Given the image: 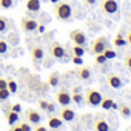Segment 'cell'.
<instances>
[{
    "label": "cell",
    "mask_w": 131,
    "mask_h": 131,
    "mask_svg": "<svg viewBox=\"0 0 131 131\" xmlns=\"http://www.w3.org/2000/svg\"><path fill=\"white\" fill-rule=\"evenodd\" d=\"M54 16L60 22H71V19H73V6L68 2H59L54 6Z\"/></svg>",
    "instance_id": "obj_1"
},
{
    "label": "cell",
    "mask_w": 131,
    "mask_h": 131,
    "mask_svg": "<svg viewBox=\"0 0 131 131\" xmlns=\"http://www.w3.org/2000/svg\"><path fill=\"white\" fill-rule=\"evenodd\" d=\"M108 46H110V40H108V37H106V36H100V37H97V39L90 45L88 52L93 54V56H96V54L103 52V49L108 48Z\"/></svg>",
    "instance_id": "obj_2"
},
{
    "label": "cell",
    "mask_w": 131,
    "mask_h": 131,
    "mask_svg": "<svg viewBox=\"0 0 131 131\" xmlns=\"http://www.w3.org/2000/svg\"><path fill=\"white\" fill-rule=\"evenodd\" d=\"M83 96H85V103L88 106H99L102 99H103V96L97 90H88Z\"/></svg>",
    "instance_id": "obj_3"
},
{
    "label": "cell",
    "mask_w": 131,
    "mask_h": 131,
    "mask_svg": "<svg viewBox=\"0 0 131 131\" xmlns=\"http://www.w3.org/2000/svg\"><path fill=\"white\" fill-rule=\"evenodd\" d=\"M100 9L106 16H114V14L119 13V3H117V0H102Z\"/></svg>",
    "instance_id": "obj_4"
},
{
    "label": "cell",
    "mask_w": 131,
    "mask_h": 131,
    "mask_svg": "<svg viewBox=\"0 0 131 131\" xmlns=\"http://www.w3.org/2000/svg\"><path fill=\"white\" fill-rule=\"evenodd\" d=\"M70 40L74 43V45H79V46H86L88 45V37L86 34L82 31V29H74L70 32Z\"/></svg>",
    "instance_id": "obj_5"
},
{
    "label": "cell",
    "mask_w": 131,
    "mask_h": 131,
    "mask_svg": "<svg viewBox=\"0 0 131 131\" xmlns=\"http://www.w3.org/2000/svg\"><path fill=\"white\" fill-rule=\"evenodd\" d=\"M49 54L51 57H54L56 60H63V57L67 56V51H65V46L60 45L59 42H52L49 45Z\"/></svg>",
    "instance_id": "obj_6"
},
{
    "label": "cell",
    "mask_w": 131,
    "mask_h": 131,
    "mask_svg": "<svg viewBox=\"0 0 131 131\" xmlns=\"http://www.w3.org/2000/svg\"><path fill=\"white\" fill-rule=\"evenodd\" d=\"M56 103L60 105V106H68L71 103V93L65 88L59 90L57 94H56Z\"/></svg>",
    "instance_id": "obj_7"
},
{
    "label": "cell",
    "mask_w": 131,
    "mask_h": 131,
    "mask_svg": "<svg viewBox=\"0 0 131 131\" xmlns=\"http://www.w3.org/2000/svg\"><path fill=\"white\" fill-rule=\"evenodd\" d=\"M20 26H22V29L25 31V32H34L37 28H39V22L36 20V19H32V17H23L22 20H20Z\"/></svg>",
    "instance_id": "obj_8"
},
{
    "label": "cell",
    "mask_w": 131,
    "mask_h": 131,
    "mask_svg": "<svg viewBox=\"0 0 131 131\" xmlns=\"http://www.w3.org/2000/svg\"><path fill=\"white\" fill-rule=\"evenodd\" d=\"M106 82H108V85H110L113 90H120V88L123 86L122 77H120L119 74H116V73H108V74H106Z\"/></svg>",
    "instance_id": "obj_9"
},
{
    "label": "cell",
    "mask_w": 131,
    "mask_h": 131,
    "mask_svg": "<svg viewBox=\"0 0 131 131\" xmlns=\"http://www.w3.org/2000/svg\"><path fill=\"white\" fill-rule=\"evenodd\" d=\"M60 119L63 120V122H73L74 119H76V111L68 105V106H63L62 110H60Z\"/></svg>",
    "instance_id": "obj_10"
},
{
    "label": "cell",
    "mask_w": 131,
    "mask_h": 131,
    "mask_svg": "<svg viewBox=\"0 0 131 131\" xmlns=\"http://www.w3.org/2000/svg\"><path fill=\"white\" fill-rule=\"evenodd\" d=\"M93 129L94 131H111L110 129V123L106 122V119L103 117H97L93 123Z\"/></svg>",
    "instance_id": "obj_11"
},
{
    "label": "cell",
    "mask_w": 131,
    "mask_h": 131,
    "mask_svg": "<svg viewBox=\"0 0 131 131\" xmlns=\"http://www.w3.org/2000/svg\"><path fill=\"white\" fill-rule=\"evenodd\" d=\"M26 120L31 123V125H37V123H40V120H42V116H40V113L37 111V110H28L26 111Z\"/></svg>",
    "instance_id": "obj_12"
},
{
    "label": "cell",
    "mask_w": 131,
    "mask_h": 131,
    "mask_svg": "<svg viewBox=\"0 0 131 131\" xmlns=\"http://www.w3.org/2000/svg\"><path fill=\"white\" fill-rule=\"evenodd\" d=\"M62 125H63V120L60 119V116L51 114V116L48 117V126H49L51 129H60Z\"/></svg>",
    "instance_id": "obj_13"
},
{
    "label": "cell",
    "mask_w": 131,
    "mask_h": 131,
    "mask_svg": "<svg viewBox=\"0 0 131 131\" xmlns=\"http://www.w3.org/2000/svg\"><path fill=\"white\" fill-rule=\"evenodd\" d=\"M71 102H74L76 105H83L85 103V96L80 93L79 88H74L71 93Z\"/></svg>",
    "instance_id": "obj_14"
},
{
    "label": "cell",
    "mask_w": 131,
    "mask_h": 131,
    "mask_svg": "<svg viewBox=\"0 0 131 131\" xmlns=\"http://www.w3.org/2000/svg\"><path fill=\"white\" fill-rule=\"evenodd\" d=\"M76 76H77V79H79V80L86 82V80H90V79H91V70H90L88 67H82L80 70H77Z\"/></svg>",
    "instance_id": "obj_15"
},
{
    "label": "cell",
    "mask_w": 131,
    "mask_h": 131,
    "mask_svg": "<svg viewBox=\"0 0 131 131\" xmlns=\"http://www.w3.org/2000/svg\"><path fill=\"white\" fill-rule=\"evenodd\" d=\"M40 0H26V11L28 13H39L40 11Z\"/></svg>",
    "instance_id": "obj_16"
},
{
    "label": "cell",
    "mask_w": 131,
    "mask_h": 131,
    "mask_svg": "<svg viewBox=\"0 0 131 131\" xmlns=\"http://www.w3.org/2000/svg\"><path fill=\"white\" fill-rule=\"evenodd\" d=\"M117 110H119V114L122 117H125V119H129L131 117V105L120 103V105H117Z\"/></svg>",
    "instance_id": "obj_17"
},
{
    "label": "cell",
    "mask_w": 131,
    "mask_h": 131,
    "mask_svg": "<svg viewBox=\"0 0 131 131\" xmlns=\"http://www.w3.org/2000/svg\"><path fill=\"white\" fill-rule=\"evenodd\" d=\"M100 106L103 110H117V103L111 97H103L102 102H100Z\"/></svg>",
    "instance_id": "obj_18"
},
{
    "label": "cell",
    "mask_w": 131,
    "mask_h": 131,
    "mask_svg": "<svg viewBox=\"0 0 131 131\" xmlns=\"http://www.w3.org/2000/svg\"><path fill=\"white\" fill-rule=\"evenodd\" d=\"M11 26H13V22H11L8 17L0 16V34H5Z\"/></svg>",
    "instance_id": "obj_19"
},
{
    "label": "cell",
    "mask_w": 131,
    "mask_h": 131,
    "mask_svg": "<svg viewBox=\"0 0 131 131\" xmlns=\"http://www.w3.org/2000/svg\"><path fill=\"white\" fill-rule=\"evenodd\" d=\"M31 56H32L34 60H42V59L45 57V51H43V48H40V46H32V48H31Z\"/></svg>",
    "instance_id": "obj_20"
},
{
    "label": "cell",
    "mask_w": 131,
    "mask_h": 131,
    "mask_svg": "<svg viewBox=\"0 0 131 131\" xmlns=\"http://www.w3.org/2000/svg\"><path fill=\"white\" fill-rule=\"evenodd\" d=\"M6 122H8L9 126L14 125V123H17V122H19V113H16V111H13V110H8V111H6Z\"/></svg>",
    "instance_id": "obj_21"
},
{
    "label": "cell",
    "mask_w": 131,
    "mask_h": 131,
    "mask_svg": "<svg viewBox=\"0 0 131 131\" xmlns=\"http://www.w3.org/2000/svg\"><path fill=\"white\" fill-rule=\"evenodd\" d=\"M48 83H49L51 86H59V83H60V74H59L57 71L51 73V74L48 76Z\"/></svg>",
    "instance_id": "obj_22"
},
{
    "label": "cell",
    "mask_w": 131,
    "mask_h": 131,
    "mask_svg": "<svg viewBox=\"0 0 131 131\" xmlns=\"http://www.w3.org/2000/svg\"><path fill=\"white\" fill-rule=\"evenodd\" d=\"M71 52H73V57H82V56L85 54V46L73 45V46H71Z\"/></svg>",
    "instance_id": "obj_23"
},
{
    "label": "cell",
    "mask_w": 131,
    "mask_h": 131,
    "mask_svg": "<svg viewBox=\"0 0 131 131\" xmlns=\"http://www.w3.org/2000/svg\"><path fill=\"white\" fill-rule=\"evenodd\" d=\"M113 45L117 46V48H122V46H125V45H128V43H126V39H125L122 34H117L116 39H114V42H113Z\"/></svg>",
    "instance_id": "obj_24"
},
{
    "label": "cell",
    "mask_w": 131,
    "mask_h": 131,
    "mask_svg": "<svg viewBox=\"0 0 131 131\" xmlns=\"http://www.w3.org/2000/svg\"><path fill=\"white\" fill-rule=\"evenodd\" d=\"M103 56L106 57V60H113V59H116L117 52H116L114 49H111V48L108 46V48H105V49H103Z\"/></svg>",
    "instance_id": "obj_25"
},
{
    "label": "cell",
    "mask_w": 131,
    "mask_h": 131,
    "mask_svg": "<svg viewBox=\"0 0 131 131\" xmlns=\"http://www.w3.org/2000/svg\"><path fill=\"white\" fill-rule=\"evenodd\" d=\"M6 88H8V91H9L11 94H16V91H17V82H16L14 79H8Z\"/></svg>",
    "instance_id": "obj_26"
},
{
    "label": "cell",
    "mask_w": 131,
    "mask_h": 131,
    "mask_svg": "<svg viewBox=\"0 0 131 131\" xmlns=\"http://www.w3.org/2000/svg\"><path fill=\"white\" fill-rule=\"evenodd\" d=\"M108 60H106V57L103 56V52H100V54H96V59H94V63L96 65H105Z\"/></svg>",
    "instance_id": "obj_27"
},
{
    "label": "cell",
    "mask_w": 131,
    "mask_h": 131,
    "mask_svg": "<svg viewBox=\"0 0 131 131\" xmlns=\"http://www.w3.org/2000/svg\"><path fill=\"white\" fill-rule=\"evenodd\" d=\"M14 5V0H0V8L2 9H9Z\"/></svg>",
    "instance_id": "obj_28"
},
{
    "label": "cell",
    "mask_w": 131,
    "mask_h": 131,
    "mask_svg": "<svg viewBox=\"0 0 131 131\" xmlns=\"http://www.w3.org/2000/svg\"><path fill=\"white\" fill-rule=\"evenodd\" d=\"M9 96H11V93L8 91V88L0 90V102H5V100H8V99H9Z\"/></svg>",
    "instance_id": "obj_29"
},
{
    "label": "cell",
    "mask_w": 131,
    "mask_h": 131,
    "mask_svg": "<svg viewBox=\"0 0 131 131\" xmlns=\"http://www.w3.org/2000/svg\"><path fill=\"white\" fill-rule=\"evenodd\" d=\"M8 52V42L3 40V39H0V56H3Z\"/></svg>",
    "instance_id": "obj_30"
},
{
    "label": "cell",
    "mask_w": 131,
    "mask_h": 131,
    "mask_svg": "<svg viewBox=\"0 0 131 131\" xmlns=\"http://www.w3.org/2000/svg\"><path fill=\"white\" fill-rule=\"evenodd\" d=\"M123 65H125L128 70H131V52H128V54L123 57Z\"/></svg>",
    "instance_id": "obj_31"
},
{
    "label": "cell",
    "mask_w": 131,
    "mask_h": 131,
    "mask_svg": "<svg viewBox=\"0 0 131 131\" xmlns=\"http://www.w3.org/2000/svg\"><path fill=\"white\" fill-rule=\"evenodd\" d=\"M19 125L22 126V129H23V131H32V126H31V123H29L28 120H25V122H20Z\"/></svg>",
    "instance_id": "obj_32"
},
{
    "label": "cell",
    "mask_w": 131,
    "mask_h": 131,
    "mask_svg": "<svg viewBox=\"0 0 131 131\" xmlns=\"http://www.w3.org/2000/svg\"><path fill=\"white\" fill-rule=\"evenodd\" d=\"M32 131H48V128H46L45 125H40V123H37V125H34Z\"/></svg>",
    "instance_id": "obj_33"
},
{
    "label": "cell",
    "mask_w": 131,
    "mask_h": 131,
    "mask_svg": "<svg viewBox=\"0 0 131 131\" xmlns=\"http://www.w3.org/2000/svg\"><path fill=\"white\" fill-rule=\"evenodd\" d=\"M46 111H49V113H54V111H56V103H54V102H48Z\"/></svg>",
    "instance_id": "obj_34"
},
{
    "label": "cell",
    "mask_w": 131,
    "mask_h": 131,
    "mask_svg": "<svg viewBox=\"0 0 131 131\" xmlns=\"http://www.w3.org/2000/svg\"><path fill=\"white\" fill-rule=\"evenodd\" d=\"M9 131H23V129H22V126H20L19 123H14V125H11Z\"/></svg>",
    "instance_id": "obj_35"
},
{
    "label": "cell",
    "mask_w": 131,
    "mask_h": 131,
    "mask_svg": "<svg viewBox=\"0 0 131 131\" xmlns=\"http://www.w3.org/2000/svg\"><path fill=\"white\" fill-rule=\"evenodd\" d=\"M11 110L16 111V113H20V111H22V106H20L19 103H14V105H11Z\"/></svg>",
    "instance_id": "obj_36"
},
{
    "label": "cell",
    "mask_w": 131,
    "mask_h": 131,
    "mask_svg": "<svg viewBox=\"0 0 131 131\" xmlns=\"http://www.w3.org/2000/svg\"><path fill=\"white\" fill-rule=\"evenodd\" d=\"M6 85H8V80H6V79H2V77H0V90L6 88Z\"/></svg>",
    "instance_id": "obj_37"
},
{
    "label": "cell",
    "mask_w": 131,
    "mask_h": 131,
    "mask_svg": "<svg viewBox=\"0 0 131 131\" xmlns=\"http://www.w3.org/2000/svg\"><path fill=\"white\" fill-rule=\"evenodd\" d=\"M85 6H94L96 5V0H83Z\"/></svg>",
    "instance_id": "obj_38"
},
{
    "label": "cell",
    "mask_w": 131,
    "mask_h": 131,
    "mask_svg": "<svg viewBox=\"0 0 131 131\" xmlns=\"http://www.w3.org/2000/svg\"><path fill=\"white\" fill-rule=\"evenodd\" d=\"M39 106H40L42 110H46V106H48V102H46V100H39Z\"/></svg>",
    "instance_id": "obj_39"
},
{
    "label": "cell",
    "mask_w": 131,
    "mask_h": 131,
    "mask_svg": "<svg viewBox=\"0 0 131 131\" xmlns=\"http://www.w3.org/2000/svg\"><path fill=\"white\" fill-rule=\"evenodd\" d=\"M73 62H74V63H77V65H82V63H83L82 57H73Z\"/></svg>",
    "instance_id": "obj_40"
},
{
    "label": "cell",
    "mask_w": 131,
    "mask_h": 131,
    "mask_svg": "<svg viewBox=\"0 0 131 131\" xmlns=\"http://www.w3.org/2000/svg\"><path fill=\"white\" fill-rule=\"evenodd\" d=\"M125 39H126V43H128V45H131V29L126 32V37H125Z\"/></svg>",
    "instance_id": "obj_41"
},
{
    "label": "cell",
    "mask_w": 131,
    "mask_h": 131,
    "mask_svg": "<svg viewBox=\"0 0 131 131\" xmlns=\"http://www.w3.org/2000/svg\"><path fill=\"white\" fill-rule=\"evenodd\" d=\"M48 2H51V3H54V5H56V3H59V2H60V0H48Z\"/></svg>",
    "instance_id": "obj_42"
},
{
    "label": "cell",
    "mask_w": 131,
    "mask_h": 131,
    "mask_svg": "<svg viewBox=\"0 0 131 131\" xmlns=\"http://www.w3.org/2000/svg\"><path fill=\"white\" fill-rule=\"evenodd\" d=\"M40 2H48V0H40Z\"/></svg>",
    "instance_id": "obj_43"
},
{
    "label": "cell",
    "mask_w": 131,
    "mask_h": 131,
    "mask_svg": "<svg viewBox=\"0 0 131 131\" xmlns=\"http://www.w3.org/2000/svg\"><path fill=\"white\" fill-rule=\"evenodd\" d=\"M0 68H2V62H0Z\"/></svg>",
    "instance_id": "obj_44"
},
{
    "label": "cell",
    "mask_w": 131,
    "mask_h": 131,
    "mask_svg": "<svg viewBox=\"0 0 131 131\" xmlns=\"http://www.w3.org/2000/svg\"><path fill=\"white\" fill-rule=\"evenodd\" d=\"M54 131H59V129H54Z\"/></svg>",
    "instance_id": "obj_45"
}]
</instances>
